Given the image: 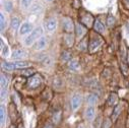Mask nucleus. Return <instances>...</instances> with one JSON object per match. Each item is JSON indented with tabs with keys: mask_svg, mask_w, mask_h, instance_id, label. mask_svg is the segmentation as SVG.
Instances as JSON below:
<instances>
[{
	"mask_svg": "<svg viewBox=\"0 0 129 128\" xmlns=\"http://www.w3.org/2000/svg\"><path fill=\"white\" fill-rule=\"evenodd\" d=\"M9 128H16V127H15V126H14V125H11V126H10V127H9Z\"/></svg>",
	"mask_w": 129,
	"mask_h": 128,
	"instance_id": "4c0bfd02",
	"label": "nucleus"
},
{
	"mask_svg": "<svg viewBox=\"0 0 129 128\" xmlns=\"http://www.w3.org/2000/svg\"><path fill=\"white\" fill-rule=\"evenodd\" d=\"M61 60L63 62H69L71 60V53L68 51H64L61 54Z\"/></svg>",
	"mask_w": 129,
	"mask_h": 128,
	"instance_id": "a878e982",
	"label": "nucleus"
},
{
	"mask_svg": "<svg viewBox=\"0 0 129 128\" xmlns=\"http://www.w3.org/2000/svg\"><path fill=\"white\" fill-rule=\"evenodd\" d=\"M57 24H58L57 19L54 18V17H51L46 21L45 26H46V29L49 31V33H53V31L56 29V27H57Z\"/></svg>",
	"mask_w": 129,
	"mask_h": 128,
	"instance_id": "0eeeda50",
	"label": "nucleus"
},
{
	"mask_svg": "<svg viewBox=\"0 0 129 128\" xmlns=\"http://www.w3.org/2000/svg\"><path fill=\"white\" fill-rule=\"evenodd\" d=\"M8 78L7 76H5L4 73H1V80H0V83H1V90L2 89H6V87L8 86Z\"/></svg>",
	"mask_w": 129,
	"mask_h": 128,
	"instance_id": "393cba45",
	"label": "nucleus"
},
{
	"mask_svg": "<svg viewBox=\"0 0 129 128\" xmlns=\"http://www.w3.org/2000/svg\"><path fill=\"white\" fill-rule=\"evenodd\" d=\"M127 63H128V66H129V49L127 50Z\"/></svg>",
	"mask_w": 129,
	"mask_h": 128,
	"instance_id": "e433bc0d",
	"label": "nucleus"
},
{
	"mask_svg": "<svg viewBox=\"0 0 129 128\" xmlns=\"http://www.w3.org/2000/svg\"><path fill=\"white\" fill-rule=\"evenodd\" d=\"M77 48H78V50H80V51H85V50L88 48V45H87L86 40H85V39H82V40L80 41V43L78 44Z\"/></svg>",
	"mask_w": 129,
	"mask_h": 128,
	"instance_id": "cd10ccee",
	"label": "nucleus"
},
{
	"mask_svg": "<svg viewBox=\"0 0 129 128\" xmlns=\"http://www.w3.org/2000/svg\"><path fill=\"white\" fill-rule=\"evenodd\" d=\"M26 56H27V52L24 49H16L13 51V53L11 55L12 59H14V60H20Z\"/></svg>",
	"mask_w": 129,
	"mask_h": 128,
	"instance_id": "9d476101",
	"label": "nucleus"
},
{
	"mask_svg": "<svg viewBox=\"0 0 129 128\" xmlns=\"http://www.w3.org/2000/svg\"><path fill=\"white\" fill-rule=\"evenodd\" d=\"M47 1H49V2H52V1H53V0H47Z\"/></svg>",
	"mask_w": 129,
	"mask_h": 128,
	"instance_id": "58836bf2",
	"label": "nucleus"
},
{
	"mask_svg": "<svg viewBox=\"0 0 129 128\" xmlns=\"http://www.w3.org/2000/svg\"><path fill=\"white\" fill-rule=\"evenodd\" d=\"M128 86H129V83H128Z\"/></svg>",
	"mask_w": 129,
	"mask_h": 128,
	"instance_id": "ea45409f",
	"label": "nucleus"
},
{
	"mask_svg": "<svg viewBox=\"0 0 129 128\" xmlns=\"http://www.w3.org/2000/svg\"><path fill=\"white\" fill-rule=\"evenodd\" d=\"M68 68L70 70H77L79 68V61H78V59H76V58L71 59L68 62Z\"/></svg>",
	"mask_w": 129,
	"mask_h": 128,
	"instance_id": "dca6fc26",
	"label": "nucleus"
},
{
	"mask_svg": "<svg viewBox=\"0 0 129 128\" xmlns=\"http://www.w3.org/2000/svg\"><path fill=\"white\" fill-rule=\"evenodd\" d=\"M47 45H48L47 38L44 37V36H42V37L34 44V49H35V50H43V49H45V48L47 47Z\"/></svg>",
	"mask_w": 129,
	"mask_h": 128,
	"instance_id": "6e6552de",
	"label": "nucleus"
},
{
	"mask_svg": "<svg viewBox=\"0 0 129 128\" xmlns=\"http://www.w3.org/2000/svg\"><path fill=\"white\" fill-rule=\"evenodd\" d=\"M42 35H43V29H42V27L38 26V27L34 28L33 31H31V33L25 38V40H24V45H25V46H31V45L35 44V43L42 37Z\"/></svg>",
	"mask_w": 129,
	"mask_h": 128,
	"instance_id": "f257e3e1",
	"label": "nucleus"
},
{
	"mask_svg": "<svg viewBox=\"0 0 129 128\" xmlns=\"http://www.w3.org/2000/svg\"><path fill=\"white\" fill-rule=\"evenodd\" d=\"M107 24L110 27H112L115 24V17L113 15H108V17H107Z\"/></svg>",
	"mask_w": 129,
	"mask_h": 128,
	"instance_id": "2f4dec72",
	"label": "nucleus"
},
{
	"mask_svg": "<svg viewBox=\"0 0 129 128\" xmlns=\"http://www.w3.org/2000/svg\"><path fill=\"white\" fill-rule=\"evenodd\" d=\"M21 4L24 8H27L31 4V0H21Z\"/></svg>",
	"mask_w": 129,
	"mask_h": 128,
	"instance_id": "72a5a7b5",
	"label": "nucleus"
},
{
	"mask_svg": "<svg viewBox=\"0 0 129 128\" xmlns=\"http://www.w3.org/2000/svg\"><path fill=\"white\" fill-rule=\"evenodd\" d=\"M64 42L68 47H72L73 43H74V37L72 36V34H65L64 36Z\"/></svg>",
	"mask_w": 129,
	"mask_h": 128,
	"instance_id": "412c9836",
	"label": "nucleus"
},
{
	"mask_svg": "<svg viewBox=\"0 0 129 128\" xmlns=\"http://www.w3.org/2000/svg\"><path fill=\"white\" fill-rule=\"evenodd\" d=\"M86 103L89 106H94L98 103V95L95 93H88L86 95Z\"/></svg>",
	"mask_w": 129,
	"mask_h": 128,
	"instance_id": "4468645a",
	"label": "nucleus"
},
{
	"mask_svg": "<svg viewBox=\"0 0 129 128\" xmlns=\"http://www.w3.org/2000/svg\"><path fill=\"white\" fill-rule=\"evenodd\" d=\"M42 81H43L42 76L38 73H35L34 75L28 77L26 84H27V87H29L31 89H35V88H38L42 84Z\"/></svg>",
	"mask_w": 129,
	"mask_h": 128,
	"instance_id": "f03ea898",
	"label": "nucleus"
},
{
	"mask_svg": "<svg viewBox=\"0 0 129 128\" xmlns=\"http://www.w3.org/2000/svg\"><path fill=\"white\" fill-rule=\"evenodd\" d=\"M111 124H112V121H110V120H104L103 121V124H102V128H110L111 127Z\"/></svg>",
	"mask_w": 129,
	"mask_h": 128,
	"instance_id": "473e14b6",
	"label": "nucleus"
},
{
	"mask_svg": "<svg viewBox=\"0 0 129 128\" xmlns=\"http://www.w3.org/2000/svg\"><path fill=\"white\" fill-rule=\"evenodd\" d=\"M63 84H64V82H63V80H62L60 77H56V78H54V81H53V85H54V87L60 89V88L63 87Z\"/></svg>",
	"mask_w": 129,
	"mask_h": 128,
	"instance_id": "bb28decb",
	"label": "nucleus"
},
{
	"mask_svg": "<svg viewBox=\"0 0 129 128\" xmlns=\"http://www.w3.org/2000/svg\"><path fill=\"white\" fill-rule=\"evenodd\" d=\"M2 69L5 70V71H12L16 68H15L14 62H4L2 64Z\"/></svg>",
	"mask_w": 129,
	"mask_h": 128,
	"instance_id": "6ab92c4d",
	"label": "nucleus"
},
{
	"mask_svg": "<svg viewBox=\"0 0 129 128\" xmlns=\"http://www.w3.org/2000/svg\"><path fill=\"white\" fill-rule=\"evenodd\" d=\"M121 111H122V106L121 105H116L114 110H113V114L111 116V121L114 122L116 121V119L119 117V115L121 114Z\"/></svg>",
	"mask_w": 129,
	"mask_h": 128,
	"instance_id": "2eb2a0df",
	"label": "nucleus"
},
{
	"mask_svg": "<svg viewBox=\"0 0 129 128\" xmlns=\"http://www.w3.org/2000/svg\"><path fill=\"white\" fill-rule=\"evenodd\" d=\"M117 101H118V95H117V93H116V92H112V93H110L109 98H108L107 105H108V106H113V105H115V104L117 103Z\"/></svg>",
	"mask_w": 129,
	"mask_h": 128,
	"instance_id": "f3484780",
	"label": "nucleus"
},
{
	"mask_svg": "<svg viewBox=\"0 0 129 128\" xmlns=\"http://www.w3.org/2000/svg\"><path fill=\"white\" fill-rule=\"evenodd\" d=\"M35 74V70L34 69H30V68H25L22 70V75L24 76H27V77H30L31 75Z\"/></svg>",
	"mask_w": 129,
	"mask_h": 128,
	"instance_id": "c85d7f7f",
	"label": "nucleus"
},
{
	"mask_svg": "<svg viewBox=\"0 0 129 128\" xmlns=\"http://www.w3.org/2000/svg\"><path fill=\"white\" fill-rule=\"evenodd\" d=\"M79 19H80V23H82L84 26L86 27H90V26H93V22H94V19L92 17V15L86 11H83V14H81L79 16Z\"/></svg>",
	"mask_w": 129,
	"mask_h": 128,
	"instance_id": "7ed1b4c3",
	"label": "nucleus"
},
{
	"mask_svg": "<svg viewBox=\"0 0 129 128\" xmlns=\"http://www.w3.org/2000/svg\"><path fill=\"white\" fill-rule=\"evenodd\" d=\"M20 25V19L18 17H12L11 18V21H10V26L13 30H16Z\"/></svg>",
	"mask_w": 129,
	"mask_h": 128,
	"instance_id": "4be33fe9",
	"label": "nucleus"
},
{
	"mask_svg": "<svg viewBox=\"0 0 129 128\" xmlns=\"http://www.w3.org/2000/svg\"><path fill=\"white\" fill-rule=\"evenodd\" d=\"M4 27H5V17L3 12H1L0 13V29H1V31L4 30Z\"/></svg>",
	"mask_w": 129,
	"mask_h": 128,
	"instance_id": "7c9ffc66",
	"label": "nucleus"
},
{
	"mask_svg": "<svg viewBox=\"0 0 129 128\" xmlns=\"http://www.w3.org/2000/svg\"><path fill=\"white\" fill-rule=\"evenodd\" d=\"M55 124L54 123H46L45 124V126L43 127V128H55V126H54Z\"/></svg>",
	"mask_w": 129,
	"mask_h": 128,
	"instance_id": "c9c22d12",
	"label": "nucleus"
},
{
	"mask_svg": "<svg viewBox=\"0 0 129 128\" xmlns=\"http://www.w3.org/2000/svg\"><path fill=\"white\" fill-rule=\"evenodd\" d=\"M15 64V68L16 69H25L29 66V63L26 62V61H20V60H17L14 62Z\"/></svg>",
	"mask_w": 129,
	"mask_h": 128,
	"instance_id": "a211bd4d",
	"label": "nucleus"
},
{
	"mask_svg": "<svg viewBox=\"0 0 129 128\" xmlns=\"http://www.w3.org/2000/svg\"><path fill=\"white\" fill-rule=\"evenodd\" d=\"M33 24L29 23V22H23L20 27H19V34L21 36L23 35H29L31 31H33Z\"/></svg>",
	"mask_w": 129,
	"mask_h": 128,
	"instance_id": "423d86ee",
	"label": "nucleus"
},
{
	"mask_svg": "<svg viewBox=\"0 0 129 128\" xmlns=\"http://www.w3.org/2000/svg\"><path fill=\"white\" fill-rule=\"evenodd\" d=\"M62 25H63V29L66 34H72V31L74 30V23L73 20L70 17H63L62 19Z\"/></svg>",
	"mask_w": 129,
	"mask_h": 128,
	"instance_id": "20e7f679",
	"label": "nucleus"
},
{
	"mask_svg": "<svg viewBox=\"0 0 129 128\" xmlns=\"http://www.w3.org/2000/svg\"><path fill=\"white\" fill-rule=\"evenodd\" d=\"M75 33H76V37L78 39H82L83 36L86 34V28L82 23H75Z\"/></svg>",
	"mask_w": 129,
	"mask_h": 128,
	"instance_id": "1a4fd4ad",
	"label": "nucleus"
},
{
	"mask_svg": "<svg viewBox=\"0 0 129 128\" xmlns=\"http://www.w3.org/2000/svg\"><path fill=\"white\" fill-rule=\"evenodd\" d=\"M84 116L86 118V120L88 121H92L95 117V109L93 106H88L85 111H84Z\"/></svg>",
	"mask_w": 129,
	"mask_h": 128,
	"instance_id": "9b49d317",
	"label": "nucleus"
},
{
	"mask_svg": "<svg viewBox=\"0 0 129 128\" xmlns=\"http://www.w3.org/2000/svg\"><path fill=\"white\" fill-rule=\"evenodd\" d=\"M101 45H102V42H101L100 39H92L89 42L88 49H89L90 52H94V51H96V50H98L101 47Z\"/></svg>",
	"mask_w": 129,
	"mask_h": 128,
	"instance_id": "ddd939ff",
	"label": "nucleus"
},
{
	"mask_svg": "<svg viewBox=\"0 0 129 128\" xmlns=\"http://www.w3.org/2000/svg\"><path fill=\"white\" fill-rule=\"evenodd\" d=\"M1 55H2V57H8V56H9V49H8V46L4 44L3 39H1Z\"/></svg>",
	"mask_w": 129,
	"mask_h": 128,
	"instance_id": "5701e85b",
	"label": "nucleus"
},
{
	"mask_svg": "<svg viewBox=\"0 0 129 128\" xmlns=\"http://www.w3.org/2000/svg\"><path fill=\"white\" fill-rule=\"evenodd\" d=\"M93 29H94L98 34H101V35H103V34L105 33V26H104L103 22H102L99 18L94 19V22H93Z\"/></svg>",
	"mask_w": 129,
	"mask_h": 128,
	"instance_id": "f8f14e48",
	"label": "nucleus"
},
{
	"mask_svg": "<svg viewBox=\"0 0 129 128\" xmlns=\"http://www.w3.org/2000/svg\"><path fill=\"white\" fill-rule=\"evenodd\" d=\"M60 121H61V111L58 110V111L54 112V114L52 116V123H54L55 125H57V124L60 123Z\"/></svg>",
	"mask_w": 129,
	"mask_h": 128,
	"instance_id": "b1692460",
	"label": "nucleus"
},
{
	"mask_svg": "<svg viewBox=\"0 0 129 128\" xmlns=\"http://www.w3.org/2000/svg\"><path fill=\"white\" fill-rule=\"evenodd\" d=\"M70 105H71V110L73 112L77 111L81 105V94L76 92L72 95V98H71V102H70Z\"/></svg>",
	"mask_w": 129,
	"mask_h": 128,
	"instance_id": "39448f33",
	"label": "nucleus"
},
{
	"mask_svg": "<svg viewBox=\"0 0 129 128\" xmlns=\"http://www.w3.org/2000/svg\"><path fill=\"white\" fill-rule=\"evenodd\" d=\"M5 119H6V109L4 105H1L0 106V122H1V126L4 125Z\"/></svg>",
	"mask_w": 129,
	"mask_h": 128,
	"instance_id": "aec40b11",
	"label": "nucleus"
},
{
	"mask_svg": "<svg viewBox=\"0 0 129 128\" xmlns=\"http://www.w3.org/2000/svg\"><path fill=\"white\" fill-rule=\"evenodd\" d=\"M120 67H121V70H122L123 74H124V75H127V74H128L129 66H128V65H126L124 61H121V63H120Z\"/></svg>",
	"mask_w": 129,
	"mask_h": 128,
	"instance_id": "c756f323",
	"label": "nucleus"
},
{
	"mask_svg": "<svg viewBox=\"0 0 129 128\" xmlns=\"http://www.w3.org/2000/svg\"><path fill=\"white\" fill-rule=\"evenodd\" d=\"M5 9H6V11H11L12 10V3L9 2V1H7L5 3Z\"/></svg>",
	"mask_w": 129,
	"mask_h": 128,
	"instance_id": "f704fd0d",
	"label": "nucleus"
}]
</instances>
